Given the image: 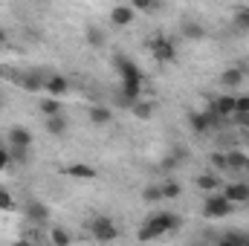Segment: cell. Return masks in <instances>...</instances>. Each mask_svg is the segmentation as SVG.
<instances>
[{"label":"cell","mask_w":249,"mask_h":246,"mask_svg":"<svg viewBox=\"0 0 249 246\" xmlns=\"http://www.w3.org/2000/svg\"><path fill=\"white\" fill-rule=\"evenodd\" d=\"M180 226H183V220H180V214H171V211H157V214H151L142 226H139V241H157V238H162V235H174V232H180Z\"/></svg>","instance_id":"cell-1"},{"label":"cell","mask_w":249,"mask_h":246,"mask_svg":"<svg viewBox=\"0 0 249 246\" xmlns=\"http://www.w3.org/2000/svg\"><path fill=\"white\" fill-rule=\"evenodd\" d=\"M148 50H151V55L160 64H171L177 58V50H174V44H171L165 35H151V38H148Z\"/></svg>","instance_id":"cell-2"},{"label":"cell","mask_w":249,"mask_h":246,"mask_svg":"<svg viewBox=\"0 0 249 246\" xmlns=\"http://www.w3.org/2000/svg\"><path fill=\"white\" fill-rule=\"evenodd\" d=\"M232 203L223 197V194H209L206 197V203H203V214L209 217V220H220V217H229L232 214Z\"/></svg>","instance_id":"cell-3"},{"label":"cell","mask_w":249,"mask_h":246,"mask_svg":"<svg viewBox=\"0 0 249 246\" xmlns=\"http://www.w3.org/2000/svg\"><path fill=\"white\" fill-rule=\"evenodd\" d=\"M90 232H93V238L102 241V244H110V241L119 238V229H116V223H113L110 217H96V220L90 223Z\"/></svg>","instance_id":"cell-4"},{"label":"cell","mask_w":249,"mask_h":246,"mask_svg":"<svg viewBox=\"0 0 249 246\" xmlns=\"http://www.w3.org/2000/svg\"><path fill=\"white\" fill-rule=\"evenodd\" d=\"M212 116H217L220 122L223 119H232L235 116V96H217L214 102H212V110H209Z\"/></svg>","instance_id":"cell-5"},{"label":"cell","mask_w":249,"mask_h":246,"mask_svg":"<svg viewBox=\"0 0 249 246\" xmlns=\"http://www.w3.org/2000/svg\"><path fill=\"white\" fill-rule=\"evenodd\" d=\"M133 20H136V12L130 9V3H119V6L110 9V23H113V26L122 29V26H130Z\"/></svg>","instance_id":"cell-6"},{"label":"cell","mask_w":249,"mask_h":246,"mask_svg":"<svg viewBox=\"0 0 249 246\" xmlns=\"http://www.w3.org/2000/svg\"><path fill=\"white\" fill-rule=\"evenodd\" d=\"M188 124H191V130H194V133H206V130L217 127L220 119H217V116H212V113H191V116H188Z\"/></svg>","instance_id":"cell-7"},{"label":"cell","mask_w":249,"mask_h":246,"mask_svg":"<svg viewBox=\"0 0 249 246\" xmlns=\"http://www.w3.org/2000/svg\"><path fill=\"white\" fill-rule=\"evenodd\" d=\"M220 194H223L232 206H238V203H247V200H249V185H244V183H226Z\"/></svg>","instance_id":"cell-8"},{"label":"cell","mask_w":249,"mask_h":246,"mask_svg":"<svg viewBox=\"0 0 249 246\" xmlns=\"http://www.w3.org/2000/svg\"><path fill=\"white\" fill-rule=\"evenodd\" d=\"M18 84H20L23 90H29V93H38V90H44V87H47V78H44L38 70H32V72H20Z\"/></svg>","instance_id":"cell-9"},{"label":"cell","mask_w":249,"mask_h":246,"mask_svg":"<svg viewBox=\"0 0 249 246\" xmlns=\"http://www.w3.org/2000/svg\"><path fill=\"white\" fill-rule=\"evenodd\" d=\"M64 174L72 177V180H96V177H99V171H96L93 165H84V162H72V165H67Z\"/></svg>","instance_id":"cell-10"},{"label":"cell","mask_w":249,"mask_h":246,"mask_svg":"<svg viewBox=\"0 0 249 246\" xmlns=\"http://www.w3.org/2000/svg\"><path fill=\"white\" fill-rule=\"evenodd\" d=\"M9 148H32V133L26 127H12L9 130Z\"/></svg>","instance_id":"cell-11"},{"label":"cell","mask_w":249,"mask_h":246,"mask_svg":"<svg viewBox=\"0 0 249 246\" xmlns=\"http://www.w3.org/2000/svg\"><path fill=\"white\" fill-rule=\"evenodd\" d=\"M241 81H244V72H241L238 67H229V70H223V72H220V84H223L226 90L241 87Z\"/></svg>","instance_id":"cell-12"},{"label":"cell","mask_w":249,"mask_h":246,"mask_svg":"<svg viewBox=\"0 0 249 246\" xmlns=\"http://www.w3.org/2000/svg\"><path fill=\"white\" fill-rule=\"evenodd\" d=\"M47 90H50V96H53V99H61L64 93L70 90V84H67V78H64V75H47Z\"/></svg>","instance_id":"cell-13"},{"label":"cell","mask_w":249,"mask_h":246,"mask_svg":"<svg viewBox=\"0 0 249 246\" xmlns=\"http://www.w3.org/2000/svg\"><path fill=\"white\" fill-rule=\"evenodd\" d=\"M180 32H183V38H188V41L206 38V29H203V23H197V20H186V23L180 26Z\"/></svg>","instance_id":"cell-14"},{"label":"cell","mask_w":249,"mask_h":246,"mask_svg":"<svg viewBox=\"0 0 249 246\" xmlns=\"http://www.w3.org/2000/svg\"><path fill=\"white\" fill-rule=\"evenodd\" d=\"M232 23L238 32H249V6H238L232 12Z\"/></svg>","instance_id":"cell-15"},{"label":"cell","mask_w":249,"mask_h":246,"mask_svg":"<svg viewBox=\"0 0 249 246\" xmlns=\"http://www.w3.org/2000/svg\"><path fill=\"white\" fill-rule=\"evenodd\" d=\"M84 35H87V44H90V47H96V50H99V47H102V44L107 41V35H105V29H102V26H96V23H90Z\"/></svg>","instance_id":"cell-16"},{"label":"cell","mask_w":249,"mask_h":246,"mask_svg":"<svg viewBox=\"0 0 249 246\" xmlns=\"http://www.w3.org/2000/svg\"><path fill=\"white\" fill-rule=\"evenodd\" d=\"M194 185H197V188H203V191H209V194H217V185H220V180H217L214 174H200V177L194 180Z\"/></svg>","instance_id":"cell-17"},{"label":"cell","mask_w":249,"mask_h":246,"mask_svg":"<svg viewBox=\"0 0 249 246\" xmlns=\"http://www.w3.org/2000/svg\"><path fill=\"white\" fill-rule=\"evenodd\" d=\"M113 119V113H110V107H102V105H96V107H90V122L93 124H107Z\"/></svg>","instance_id":"cell-18"},{"label":"cell","mask_w":249,"mask_h":246,"mask_svg":"<svg viewBox=\"0 0 249 246\" xmlns=\"http://www.w3.org/2000/svg\"><path fill=\"white\" fill-rule=\"evenodd\" d=\"M41 113L50 119V116H61V102L58 99H53V96H47V99H41Z\"/></svg>","instance_id":"cell-19"},{"label":"cell","mask_w":249,"mask_h":246,"mask_svg":"<svg viewBox=\"0 0 249 246\" xmlns=\"http://www.w3.org/2000/svg\"><path fill=\"white\" fill-rule=\"evenodd\" d=\"M26 214H29L35 223H47V217H50V211H47L44 203H29V206H26Z\"/></svg>","instance_id":"cell-20"},{"label":"cell","mask_w":249,"mask_h":246,"mask_svg":"<svg viewBox=\"0 0 249 246\" xmlns=\"http://www.w3.org/2000/svg\"><path fill=\"white\" fill-rule=\"evenodd\" d=\"M130 113H133L136 119H142V122H145V119H151V116H154V105H151V102H142V99H139V102H136V105L130 107Z\"/></svg>","instance_id":"cell-21"},{"label":"cell","mask_w":249,"mask_h":246,"mask_svg":"<svg viewBox=\"0 0 249 246\" xmlns=\"http://www.w3.org/2000/svg\"><path fill=\"white\" fill-rule=\"evenodd\" d=\"M50 244L53 246H70L72 244V238H70V232H67L64 226H55V229L50 232Z\"/></svg>","instance_id":"cell-22"},{"label":"cell","mask_w":249,"mask_h":246,"mask_svg":"<svg viewBox=\"0 0 249 246\" xmlns=\"http://www.w3.org/2000/svg\"><path fill=\"white\" fill-rule=\"evenodd\" d=\"M47 133L64 136V133H67V119H64V116H50V119H47Z\"/></svg>","instance_id":"cell-23"},{"label":"cell","mask_w":249,"mask_h":246,"mask_svg":"<svg viewBox=\"0 0 249 246\" xmlns=\"http://www.w3.org/2000/svg\"><path fill=\"white\" fill-rule=\"evenodd\" d=\"M226 165L232 168V171H241V168H247L249 159L241 154V151H232V154H226Z\"/></svg>","instance_id":"cell-24"},{"label":"cell","mask_w":249,"mask_h":246,"mask_svg":"<svg viewBox=\"0 0 249 246\" xmlns=\"http://www.w3.org/2000/svg\"><path fill=\"white\" fill-rule=\"evenodd\" d=\"M160 188H162V200H177V197L183 194V185H180V183H174V180L162 183Z\"/></svg>","instance_id":"cell-25"},{"label":"cell","mask_w":249,"mask_h":246,"mask_svg":"<svg viewBox=\"0 0 249 246\" xmlns=\"http://www.w3.org/2000/svg\"><path fill=\"white\" fill-rule=\"evenodd\" d=\"M244 244H247V235H238V232H226L217 241V246H244Z\"/></svg>","instance_id":"cell-26"},{"label":"cell","mask_w":249,"mask_h":246,"mask_svg":"<svg viewBox=\"0 0 249 246\" xmlns=\"http://www.w3.org/2000/svg\"><path fill=\"white\" fill-rule=\"evenodd\" d=\"M142 200H145V203H160V200H162V188H160V185H148V188L142 191Z\"/></svg>","instance_id":"cell-27"},{"label":"cell","mask_w":249,"mask_h":246,"mask_svg":"<svg viewBox=\"0 0 249 246\" xmlns=\"http://www.w3.org/2000/svg\"><path fill=\"white\" fill-rule=\"evenodd\" d=\"M130 9H133V12H157L160 3H154V0H133Z\"/></svg>","instance_id":"cell-28"},{"label":"cell","mask_w":249,"mask_h":246,"mask_svg":"<svg viewBox=\"0 0 249 246\" xmlns=\"http://www.w3.org/2000/svg\"><path fill=\"white\" fill-rule=\"evenodd\" d=\"M9 157H12V162H26L29 159V148H9Z\"/></svg>","instance_id":"cell-29"},{"label":"cell","mask_w":249,"mask_h":246,"mask_svg":"<svg viewBox=\"0 0 249 246\" xmlns=\"http://www.w3.org/2000/svg\"><path fill=\"white\" fill-rule=\"evenodd\" d=\"M0 209H3V211H12V209H15V197L6 194L3 188H0Z\"/></svg>","instance_id":"cell-30"},{"label":"cell","mask_w":249,"mask_h":246,"mask_svg":"<svg viewBox=\"0 0 249 246\" xmlns=\"http://www.w3.org/2000/svg\"><path fill=\"white\" fill-rule=\"evenodd\" d=\"M212 165H214L217 171H229V165H226V154H212Z\"/></svg>","instance_id":"cell-31"},{"label":"cell","mask_w":249,"mask_h":246,"mask_svg":"<svg viewBox=\"0 0 249 246\" xmlns=\"http://www.w3.org/2000/svg\"><path fill=\"white\" fill-rule=\"evenodd\" d=\"M238 113H249V96H238L235 99V116Z\"/></svg>","instance_id":"cell-32"},{"label":"cell","mask_w":249,"mask_h":246,"mask_svg":"<svg viewBox=\"0 0 249 246\" xmlns=\"http://www.w3.org/2000/svg\"><path fill=\"white\" fill-rule=\"evenodd\" d=\"M9 162H12V157H9V148H3V145H0V171H3Z\"/></svg>","instance_id":"cell-33"},{"label":"cell","mask_w":249,"mask_h":246,"mask_svg":"<svg viewBox=\"0 0 249 246\" xmlns=\"http://www.w3.org/2000/svg\"><path fill=\"white\" fill-rule=\"evenodd\" d=\"M232 119L241 124V127H249V113H238V116H232Z\"/></svg>","instance_id":"cell-34"},{"label":"cell","mask_w":249,"mask_h":246,"mask_svg":"<svg viewBox=\"0 0 249 246\" xmlns=\"http://www.w3.org/2000/svg\"><path fill=\"white\" fill-rule=\"evenodd\" d=\"M12 246H35V244H32V241H15Z\"/></svg>","instance_id":"cell-35"},{"label":"cell","mask_w":249,"mask_h":246,"mask_svg":"<svg viewBox=\"0 0 249 246\" xmlns=\"http://www.w3.org/2000/svg\"><path fill=\"white\" fill-rule=\"evenodd\" d=\"M3 41H6V32H3V29H0V44H3Z\"/></svg>","instance_id":"cell-36"},{"label":"cell","mask_w":249,"mask_h":246,"mask_svg":"<svg viewBox=\"0 0 249 246\" xmlns=\"http://www.w3.org/2000/svg\"><path fill=\"white\" fill-rule=\"evenodd\" d=\"M244 246H249V238H247V244H244Z\"/></svg>","instance_id":"cell-37"},{"label":"cell","mask_w":249,"mask_h":246,"mask_svg":"<svg viewBox=\"0 0 249 246\" xmlns=\"http://www.w3.org/2000/svg\"><path fill=\"white\" fill-rule=\"evenodd\" d=\"M247 171H249V165H247Z\"/></svg>","instance_id":"cell-38"},{"label":"cell","mask_w":249,"mask_h":246,"mask_svg":"<svg viewBox=\"0 0 249 246\" xmlns=\"http://www.w3.org/2000/svg\"><path fill=\"white\" fill-rule=\"evenodd\" d=\"M0 105H3V102H0Z\"/></svg>","instance_id":"cell-39"}]
</instances>
